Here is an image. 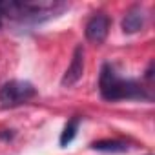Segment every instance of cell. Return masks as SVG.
Listing matches in <instances>:
<instances>
[{"instance_id":"8","label":"cell","mask_w":155,"mask_h":155,"mask_svg":"<svg viewBox=\"0 0 155 155\" xmlns=\"http://www.w3.org/2000/svg\"><path fill=\"white\" fill-rule=\"evenodd\" d=\"M2 17H4V13H2V8H0V26H2Z\"/></svg>"},{"instance_id":"1","label":"cell","mask_w":155,"mask_h":155,"mask_svg":"<svg viewBox=\"0 0 155 155\" xmlns=\"http://www.w3.org/2000/svg\"><path fill=\"white\" fill-rule=\"evenodd\" d=\"M99 90L104 101L115 102V101H139V99H148V93L144 88L131 81V79H122L117 75V71L110 66L104 64L101 69V79H99Z\"/></svg>"},{"instance_id":"3","label":"cell","mask_w":155,"mask_h":155,"mask_svg":"<svg viewBox=\"0 0 155 155\" xmlns=\"http://www.w3.org/2000/svg\"><path fill=\"white\" fill-rule=\"evenodd\" d=\"M110 31V17L104 13L93 15L86 24V38L93 44H102Z\"/></svg>"},{"instance_id":"6","label":"cell","mask_w":155,"mask_h":155,"mask_svg":"<svg viewBox=\"0 0 155 155\" xmlns=\"http://www.w3.org/2000/svg\"><path fill=\"white\" fill-rule=\"evenodd\" d=\"M93 150L97 151H106V153H124L128 151V142L124 140H117V139H102V140H95L91 144Z\"/></svg>"},{"instance_id":"2","label":"cell","mask_w":155,"mask_h":155,"mask_svg":"<svg viewBox=\"0 0 155 155\" xmlns=\"http://www.w3.org/2000/svg\"><path fill=\"white\" fill-rule=\"evenodd\" d=\"M37 95V90L28 81H8L0 88V104L6 108L20 106L31 101Z\"/></svg>"},{"instance_id":"7","label":"cell","mask_w":155,"mask_h":155,"mask_svg":"<svg viewBox=\"0 0 155 155\" xmlns=\"http://www.w3.org/2000/svg\"><path fill=\"white\" fill-rule=\"evenodd\" d=\"M79 124H81V117H73V119H69V120L66 122V126H64V130H62V133H60V139H58V142H60L62 148L68 146V144L77 137Z\"/></svg>"},{"instance_id":"5","label":"cell","mask_w":155,"mask_h":155,"mask_svg":"<svg viewBox=\"0 0 155 155\" xmlns=\"http://www.w3.org/2000/svg\"><path fill=\"white\" fill-rule=\"evenodd\" d=\"M146 24V13L142 8H131L122 18V31L124 33H137Z\"/></svg>"},{"instance_id":"4","label":"cell","mask_w":155,"mask_h":155,"mask_svg":"<svg viewBox=\"0 0 155 155\" xmlns=\"http://www.w3.org/2000/svg\"><path fill=\"white\" fill-rule=\"evenodd\" d=\"M82 75H84V48L79 44L75 48L73 51V58H71V64L68 66L64 77H62V86H73L77 84L81 79H82Z\"/></svg>"}]
</instances>
